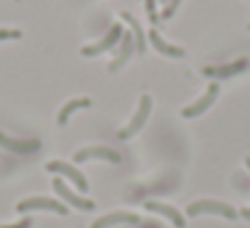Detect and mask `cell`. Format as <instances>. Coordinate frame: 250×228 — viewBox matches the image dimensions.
Instances as JSON below:
<instances>
[{
	"mask_svg": "<svg viewBox=\"0 0 250 228\" xmlns=\"http://www.w3.org/2000/svg\"><path fill=\"white\" fill-rule=\"evenodd\" d=\"M141 218L136 212H106L91 223V228H112V226H139Z\"/></svg>",
	"mask_w": 250,
	"mask_h": 228,
	"instance_id": "cell-12",
	"label": "cell"
},
{
	"mask_svg": "<svg viewBox=\"0 0 250 228\" xmlns=\"http://www.w3.org/2000/svg\"><path fill=\"white\" fill-rule=\"evenodd\" d=\"M187 218H197V215H218V218L224 220H234L240 218V212H237L231 205H226V202H218V199H197L192 202V205L187 207Z\"/></svg>",
	"mask_w": 250,
	"mask_h": 228,
	"instance_id": "cell-1",
	"label": "cell"
},
{
	"mask_svg": "<svg viewBox=\"0 0 250 228\" xmlns=\"http://www.w3.org/2000/svg\"><path fill=\"white\" fill-rule=\"evenodd\" d=\"M245 167H248V172H250V157H245Z\"/></svg>",
	"mask_w": 250,
	"mask_h": 228,
	"instance_id": "cell-23",
	"label": "cell"
},
{
	"mask_svg": "<svg viewBox=\"0 0 250 228\" xmlns=\"http://www.w3.org/2000/svg\"><path fill=\"white\" fill-rule=\"evenodd\" d=\"M240 212V218H245V220H250V207H242V209H237Z\"/></svg>",
	"mask_w": 250,
	"mask_h": 228,
	"instance_id": "cell-22",
	"label": "cell"
},
{
	"mask_svg": "<svg viewBox=\"0 0 250 228\" xmlns=\"http://www.w3.org/2000/svg\"><path fill=\"white\" fill-rule=\"evenodd\" d=\"M218 93H221V88H218V82L213 80L210 85L205 88V93L200 95L194 104H189V106H184L181 109V117H187V119H192V117H200V114H205L208 109H210L213 104H216V98H218Z\"/></svg>",
	"mask_w": 250,
	"mask_h": 228,
	"instance_id": "cell-7",
	"label": "cell"
},
{
	"mask_svg": "<svg viewBox=\"0 0 250 228\" xmlns=\"http://www.w3.org/2000/svg\"><path fill=\"white\" fill-rule=\"evenodd\" d=\"M144 8H146V16H149L152 24L160 21V11H157V0H144Z\"/></svg>",
	"mask_w": 250,
	"mask_h": 228,
	"instance_id": "cell-18",
	"label": "cell"
},
{
	"mask_svg": "<svg viewBox=\"0 0 250 228\" xmlns=\"http://www.w3.org/2000/svg\"><path fill=\"white\" fill-rule=\"evenodd\" d=\"M160 3H163V5H165V3H168V0H160Z\"/></svg>",
	"mask_w": 250,
	"mask_h": 228,
	"instance_id": "cell-24",
	"label": "cell"
},
{
	"mask_svg": "<svg viewBox=\"0 0 250 228\" xmlns=\"http://www.w3.org/2000/svg\"><path fill=\"white\" fill-rule=\"evenodd\" d=\"M45 170L53 172V175H59V178H64V181H69V183L75 186V191H83V194L88 191V181H85V175H83V172L77 170L75 165H69V162L51 159L48 165H45Z\"/></svg>",
	"mask_w": 250,
	"mask_h": 228,
	"instance_id": "cell-5",
	"label": "cell"
},
{
	"mask_svg": "<svg viewBox=\"0 0 250 228\" xmlns=\"http://www.w3.org/2000/svg\"><path fill=\"white\" fill-rule=\"evenodd\" d=\"M88 159H106V162H112V165L123 162L120 154L109 146H85V149H77L75 152V165H83V162H88Z\"/></svg>",
	"mask_w": 250,
	"mask_h": 228,
	"instance_id": "cell-9",
	"label": "cell"
},
{
	"mask_svg": "<svg viewBox=\"0 0 250 228\" xmlns=\"http://www.w3.org/2000/svg\"><path fill=\"white\" fill-rule=\"evenodd\" d=\"M149 43H152L154 51H157V53H163V56H168V58H184V53H187L181 45L168 43V40H165L163 35H160L157 29H154V27L149 29Z\"/></svg>",
	"mask_w": 250,
	"mask_h": 228,
	"instance_id": "cell-14",
	"label": "cell"
},
{
	"mask_svg": "<svg viewBox=\"0 0 250 228\" xmlns=\"http://www.w3.org/2000/svg\"><path fill=\"white\" fill-rule=\"evenodd\" d=\"M120 19L128 24V32L133 35V43H136V53H146V35L144 29H141V24L133 19V14H128V11H123Z\"/></svg>",
	"mask_w": 250,
	"mask_h": 228,
	"instance_id": "cell-15",
	"label": "cell"
},
{
	"mask_svg": "<svg viewBox=\"0 0 250 228\" xmlns=\"http://www.w3.org/2000/svg\"><path fill=\"white\" fill-rule=\"evenodd\" d=\"M88 106H91V98H69L67 104L59 109V114H56V125H59V128H64V125L69 122V117H72L77 109H88Z\"/></svg>",
	"mask_w": 250,
	"mask_h": 228,
	"instance_id": "cell-16",
	"label": "cell"
},
{
	"mask_svg": "<svg viewBox=\"0 0 250 228\" xmlns=\"http://www.w3.org/2000/svg\"><path fill=\"white\" fill-rule=\"evenodd\" d=\"M0 228H32V218H19L16 223H5Z\"/></svg>",
	"mask_w": 250,
	"mask_h": 228,
	"instance_id": "cell-20",
	"label": "cell"
},
{
	"mask_svg": "<svg viewBox=\"0 0 250 228\" xmlns=\"http://www.w3.org/2000/svg\"><path fill=\"white\" fill-rule=\"evenodd\" d=\"M248 29H250V24H248Z\"/></svg>",
	"mask_w": 250,
	"mask_h": 228,
	"instance_id": "cell-25",
	"label": "cell"
},
{
	"mask_svg": "<svg viewBox=\"0 0 250 228\" xmlns=\"http://www.w3.org/2000/svg\"><path fill=\"white\" fill-rule=\"evenodd\" d=\"M136 56V43H133V35L125 29L123 32V38H120V45H117V53H115V58L109 61V72H120L125 64L130 61V58Z\"/></svg>",
	"mask_w": 250,
	"mask_h": 228,
	"instance_id": "cell-10",
	"label": "cell"
},
{
	"mask_svg": "<svg viewBox=\"0 0 250 228\" xmlns=\"http://www.w3.org/2000/svg\"><path fill=\"white\" fill-rule=\"evenodd\" d=\"M144 207H146V212H157V215H163V218H168L176 228L187 226V215L178 212L173 205H163V202H144Z\"/></svg>",
	"mask_w": 250,
	"mask_h": 228,
	"instance_id": "cell-13",
	"label": "cell"
},
{
	"mask_svg": "<svg viewBox=\"0 0 250 228\" xmlns=\"http://www.w3.org/2000/svg\"><path fill=\"white\" fill-rule=\"evenodd\" d=\"M149 114H152V95L149 93H141V98H139V106H136V112H133V117H130V122L125 125V128L117 133V138H123V141H128V138H133L136 133H139L141 128L146 125V119H149Z\"/></svg>",
	"mask_w": 250,
	"mask_h": 228,
	"instance_id": "cell-2",
	"label": "cell"
},
{
	"mask_svg": "<svg viewBox=\"0 0 250 228\" xmlns=\"http://www.w3.org/2000/svg\"><path fill=\"white\" fill-rule=\"evenodd\" d=\"M21 38V29H0V43L3 40H19Z\"/></svg>",
	"mask_w": 250,
	"mask_h": 228,
	"instance_id": "cell-19",
	"label": "cell"
},
{
	"mask_svg": "<svg viewBox=\"0 0 250 228\" xmlns=\"http://www.w3.org/2000/svg\"><path fill=\"white\" fill-rule=\"evenodd\" d=\"M250 69V61L248 58H237V61H231V64H216V67H202V75L208 77V80H226V77H237V75H242V72H248Z\"/></svg>",
	"mask_w": 250,
	"mask_h": 228,
	"instance_id": "cell-8",
	"label": "cell"
},
{
	"mask_svg": "<svg viewBox=\"0 0 250 228\" xmlns=\"http://www.w3.org/2000/svg\"><path fill=\"white\" fill-rule=\"evenodd\" d=\"M123 24H112L109 29H106V35L101 40H96V43H91V45H83L80 48V53L85 58H93V56H101V53H106V51H112V48H117L120 45V38H123Z\"/></svg>",
	"mask_w": 250,
	"mask_h": 228,
	"instance_id": "cell-3",
	"label": "cell"
},
{
	"mask_svg": "<svg viewBox=\"0 0 250 228\" xmlns=\"http://www.w3.org/2000/svg\"><path fill=\"white\" fill-rule=\"evenodd\" d=\"M178 5H181V0H168V3L163 5V11H160V21H168L178 11Z\"/></svg>",
	"mask_w": 250,
	"mask_h": 228,
	"instance_id": "cell-17",
	"label": "cell"
},
{
	"mask_svg": "<svg viewBox=\"0 0 250 228\" xmlns=\"http://www.w3.org/2000/svg\"><path fill=\"white\" fill-rule=\"evenodd\" d=\"M0 146L11 154H35L43 149V143L35 141V138H11V135L0 133Z\"/></svg>",
	"mask_w": 250,
	"mask_h": 228,
	"instance_id": "cell-11",
	"label": "cell"
},
{
	"mask_svg": "<svg viewBox=\"0 0 250 228\" xmlns=\"http://www.w3.org/2000/svg\"><path fill=\"white\" fill-rule=\"evenodd\" d=\"M133 228H163L160 223H154V220H141L139 226H133Z\"/></svg>",
	"mask_w": 250,
	"mask_h": 228,
	"instance_id": "cell-21",
	"label": "cell"
},
{
	"mask_svg": "<svg viewBox=\"0 0 250 228\" xmlns=\"http://www.w3.org/2000/svg\"><path fill=\"white\" fill-rule=\"evenodd\" d=\"M38 209H45L53 215H69V207L62 199H51V196H29L16 205V212H38Z\"/></svg>",
	"mask_w": 250,
	"mask_h": 228,
	"instance_id": "cell-4",
	"label": "cell"
},
{
	"mask_svg": "<svg viewBox=\"0 0 250 228\" xmlns=\"http://www.w3.org/2000/svg\"><path fill=\"white\" fill-rule=\"evenodd\" d=\"M53 191H56V196H59V199H62L67 207L83 209V212H91V209H93V202L85 199L83 194H77L75 189H69V186L64 183V178H53Z\"/></svg>",
	"mask_w": 250,
	"mask_h": 228,
	"instance_id": "cell-6",
	"label": "cell"
}]
</instances>
